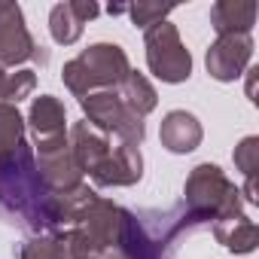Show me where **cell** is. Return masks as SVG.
I'll use <instances>...</instances> for the list:
<instances>
[{
    "label": "cell",
    "instance_id": "obj_1",
    "mask_svg": "<svg viewBox=\"0 0 259 259\" xmlns=\"http://www.w3.org/2000/svg\"><path fill=\"white\" fill-rule=\"evenodd\" d=\"M0 213L28 232H49V189L37 171L34 147L28 141L0 156Z\"/></svg>",
    "mask_w": 259,
    "mask_h": 259
},
{
    "label": "cell",
    "instance_id": "obj_2",
    "mask_svg": "<svg viewBox=\"0 0 259 259\" xmlns=\"http://www.w3.org/2000/svg\"><path fill=\"white\" fill-rule=\"evenodd\" d=\"M70 150L73 159L79 165L82 174H89L95 180V186H135L144 177V156L141 147H128V144H113V138H107L104 132H98L95 125L73 122L70 128Z\"/></svg>",
    "mask_w": 259,
    "mask_h": 259
},
{
    "label": "cell",
    "instance_id": "obj_3",
    "mask_svg": "<svg viewBox=\"0 0 259 259\" xmlns=\"http://www.w3.org/2000/svg\"><path fill=\"white\" fill-rule=\"evenodd\" d=\"M244 213L241 189L223 174L220 165L201 162L189 171L183 186V217L195 226H213L220 220H232Z\"/></svg>",
    "mask_w": 259,
    "mask_h": 259
},
{
    "label": "cell",
    "instance_id": "obj_4",
    "mask_svg": "<svg viewBox=\"0 0 259 259\" xmlns=\"http://www.w3.org/2000/svg\"><path fill=\"white\" fill-rule=\"evenodd\" d=\"M132 73L128 55L122 46L116 43H95L89 49H82L76 58H70L61 67V79L64 85L82 101L92 92H107V89H119L122 79Z\"/></svg>",
    "mask_w": 259,
    "mask_h": 259
},
{
    "label": "cell",
    "instance_id": "obj_5",
    "mask_svg": "<svg viewBox=\"0 0 259 259\" xmlns=\"http://www.w3.org/2000/svg\"><path fill=\"white\" fill-rule=\"evenodd\" d=\"M79 104H82L85 122L95 125L98 132H104L107 138H116L119 144H128V147H141V144H144V138H147L144 119L125 107V101L119 98L116 89L92 92V95H85Z\"/></svg>",
    "mask_w": 259,
    "mask_h": 259
},
{
    "label": "cell",
    "instance_id": "obj_6",
    "mask_svg": "<svg viewBox=\"0 0 259 259\" xmlns=\"http://www.w3.org/2000/svg\"><path fill=\"white\" fill-rule=\"evenodd\" d=\"M144 46H147V64L153 70L156 79L162 82H186L192 73V55L180 40V31L171 22H159L153 28H147L144 34Z\"/></svg>",
    "mask_w": 259,
    "mask_h": 259
},
{
    "label": "cell",
    "instance_id": "obj_7",
    "mask_svg": "<svg viewBox=\"0 0 259 259\" xmlns=\"http://www.w3.org/2000/svg\"><path fill=\"white\" fill-rule=\"evenodd\" d=\"M34 162H37V171H40L49 192H67V189H76L82 183V171H79V165L73 159L67 135L37 138Z\"/></svg>",
    "mask_w": 259,
    "mask_h": 259
},
{
    "label": "cell",
    "instance_id": "obj_8",
    "mask_svg": "<svg viewBox=\"0 0 259 259\" xmlns=\"http://www.w3.org/2000/svg\"><path fill=\"white\" fill-rule=\"evenodd\" d=\"M253 58V37L250 34H226L217 37L204 55L207 73L217 82H235Z\"/></svg>",
    "mask_w": 259,
    "mask_h": 259
},
{
    "label": "cell",
    "instance_id": "obj_9",
    "mask_svg": "<svg viewBox=\"0 0 259 259\" xmlns=\"http://www.w3.org/2000/svg\"><path fill=\"white\" fill-rule=\"evenodd\" d=\"M37 58V43L25 28V13L19 4H4L0 10V67H16Z\"/></svg>",
    "mask_w": 259,
    "mask_h": 259
},
{
    "label": "cell",
    "instance_id": "obj_10",
    "mask_svg": "<svg viewBox=\"0 0 259 259\" xmlns=\"http://www.w3.org/2000/svg\"><path fill=\"white\" fill-rule=\"evenodd\" d=\"M101 13L98 4L92 0H70V4H55L49 13V31L58 46H73L82 37L85 22H92Z\"/></svg>",
    "mask_w": 259,
    "mask_h": 259
},
{
    "label": "cell",
    "instance_id": "obj_11",
    "mask_svg": "<svg viewBox=\"0 0 259 259\" xmlns=\"http://www.w3.org/2000/svg\"><path fill=\"white\" fill-rule=\"evenodd\" d=\"M159 138H162V147H165L168 153L186 156V153H192V150L201 144L204 132H201V122H198L192 113H186V110H171V113L162 119Z\"/></svg>",
    "mask_w": 259,
    "mask_h": 259
},
{
    "label": "cell",
    "instance_id": "obj_12",
    "mask_svg": "<svg viewBox=\"0 0 259 259\" xmlns=\"http://www.w3.org/2000/svg\"><path fill=\"white\" fill-rule=\"evenodd\" d=\"M210 25L217 37L250 34L256 25V4L253 0H220V4L210 7Z\"/></svg>",
    "mask_w": 259,
    "mask_h": 259
},
{
    "label": "cell",
    "instance_id": "obj_13",
    "mask_svg": "<svg viewBox=\"0 0 259 259\" xmlns=\"http://www.w3.org/2000/svg\"><path fill=\"white\" fill-rule=\"evenodd\" d=\"M28 122H31L37 138H58V135H64V128H67L64 104L58 98H52V95L34 98V104L28 110Z\"/></svg>",
    "mask_w": 259,
    "mask_h": 259
},
{
    "label": "cell",
    "instance_id": "obj_14",
    "mask_svg": "<svg viewBox=\"0 0 259 259\" xmlns=\"http://www.w3.org/2000/svg\"><path fill=\"white\" fill-rule=\"evenodd\" d=\"M213 229V238L232 250V253H253L256 250V241H259V232H256V223L250 217H232V220H220L210 226Z\"/></svg>",
    "mask_w": 259,
    "mask_h": 259
},
{
    "label": "cell",
    "instance_id": "obj_15",
    "mask_svg": "<svg viewBox=\"0 0 259 259\" xmlns=\"http://www.w3.org/2000/svg\"><path fill=\"white\" fill-rule=\"evenodd\" d=\"M116 92H119V98L125 101V107L132 110V113H138L141 119H144L147 113H153V110H156V104H159L156 89H153V85H150V79H147L144 73H138V70L128 73Z\"/></svg>",
    "mask_w": 259,
    "mask_h": 259
},
{
    "label": "cell",
    "instance_id": "obj_16",
    "mask_svg": "<svg viewBox=\"0 0 259 259\" xmlns=\"http://www.w3.org/2000/svg\"><path fill=\"white\" fill-rule=\"evenodd\" d=\"M235 168L244 174V195L250 204L259 201L256 195V171H259V138H244L238 147H235Z\"/></svg>",
    "mask_w": 259,
    "mask_h": 259
},
{
    "label": "cell",
    "instance_id": "obj_17",
    "mask_svg": "<svg viewBox=\"0 0 259 259\" xmlns=\"http://www.w3.org/2000/svg\"><path fill=\"white\" fill-rule=\"evenodd\" d=\"M22 141H25V119L19 107L0 101V156L13 153Z\"/></svg>",
    "mask_w": 259,
    "mask_h": 259
},
{
    "label": "cell",
    "instance_id": "obj_18",
    "mask_svg": "<svg viewBox=\"0 0 259 259\" xmlns=\"http://www.w3.org/2000/svg\"><path fill=\"white\" fill-rule=\"evenodd\" d=\"M19 259H67V247L55 235H34L22 244Z\"/></svg>",
    "mask_w": 259,
    "mask_h": 259
},
{
    "label": "cell",
    "instance_id": "obj_19",
    "mask_svg": "<svg viewBox=\"0 0 259 259\" xmlns=\"http://www.w3.org/2000/svg\"><path fill=\"white\" fill-rule=\"evenodd\" d=\"M37 85V73L34 70H16L7 73V85H4V104H19L25 101Z\"/></svg>",
    "mask_w": 259,
    "mask_h": 259
},
{
    "label": "cell",
    "instance_id": "obj_20",
    "mask_svg": "<svg viewBox=\"0 0 259 259\" xmlns=\"http://www.w3.org/2000/svg\"><path fill=\"white\" fill-rule=\"evenodd\" d=\"M174 7L168 4V7H162V4H132V7H125V13L132 16V22L138 25V28H153V25H159V22H165L168 19V13H171Z\"/></svg>",
    "mask_w": 259,
    "mask_h": 259
},
{
    "label": "cell",
    "instance_id": "obj_21",
    "mask_svg": "<svg viewBox=\"0 0 259 259\" xmlns=\"http://www.w3.org/2000/svg\"><path fill=\"white\" fill-rule=\"evenodd\" d=\"M256 73H259V67L247 70V98L250 101H256Z\"/></svg>",
    "mask_w": 259,
    "mask_h": 259
},
{
    "label": "cell",
    "instance_id": "obj_22",
    "mask_svg": "<svg viewBox=\"0 0 259 259\" xmlns=\"http://www.w3.org/2000/svg\"><path fill=\"white\" fill-rule=\"evenodd\" d=\"M4 85H7V73H4V67H0V101H4Z\"/></svg>",
    "mask_w": 259,
    "mask_h": 259
},
{
    "label": "cell",
    "instance_id": "obj_23",
    "mask_svg": "<svg viewBox=\"0 0 259 259\" xmlns=\"http://www.w3.org/2000/svg\"><path fill=\"white\" fill-rule=\"evenodd\" d=\"M0 10H4V0H0Z\"/></svg>",
    "mask_w": 259,
    "mask_h": 259
}]
</instances>
